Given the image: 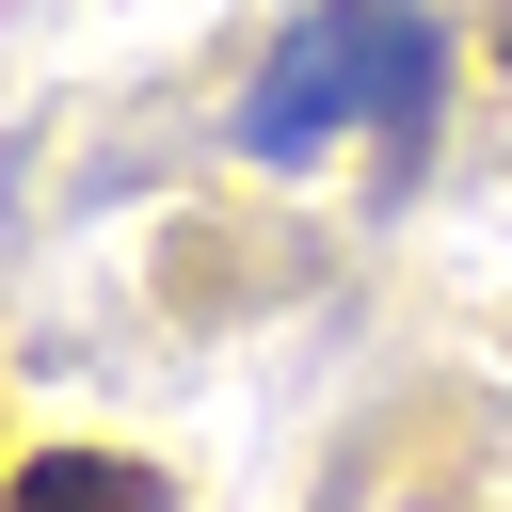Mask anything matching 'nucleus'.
<instances>
[{
    "label": "nucleus",
    "mask_w": 512,
    "mask_h": 512,
    "mask_svg": "<svg viewBox=\"0 0 512 512\" xmlns=\"http://www.w3.org/2000/svg\"><path fill=\"white\" fill-rule=\"evenodd\" d=\"M368 80H384V0H320V16L240 80V144H256V160H320L336 128H368Z\"/></svg>",
    "instance_id": "f257e3e1"
},
{
    "label": "nucleus",
    "mask_w": 512,
    "mask_h": 512,
    "mask_svg": "<svg viewBox=\"0 0 512 512\" xmlns=\"http://www.w3.org/2000/svg\"><path fill=\"white\" fill-rule=\"evenodd\" d=\"M432 112H448V32H432V0H384V80H368L384 160H416V144H432Z\"/></svg>",
    "instance_id": "f03ea898"
},
{
    "label": "nucleus",
    "mask_w": 512,
    "mask_h": 512,
    "mask_svg": "<svg viewBox=\"0 0 512 512\" xmlns=\"http://www.w3.org/2000/svg\"><path fill=\"white\" fill-rule=\"evenodd\" d=\"M0 512H176V480L128 464V448H32L0 480Z\"/></svg>",
    "instance_id": "7ed1b4c3"
}]
</instances>
